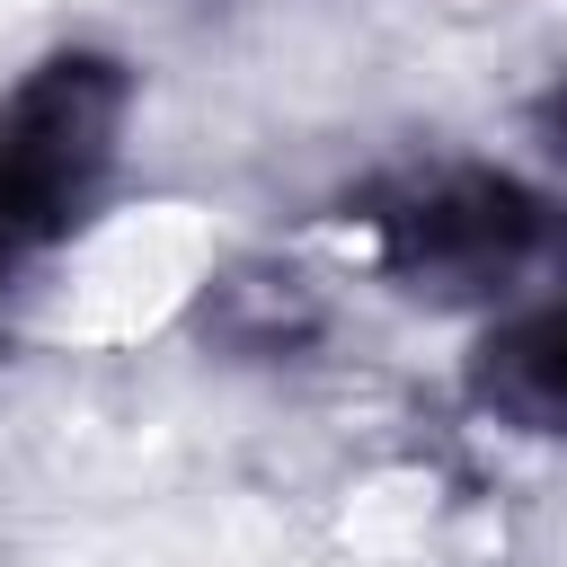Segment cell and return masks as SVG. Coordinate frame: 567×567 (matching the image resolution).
Masks as SVG:
<instances>
[{"label": "cell", "instance_id": "1", "mask_svg": "<svg viewBox=\"0 0 567 567\" xmlns=\"http://www.w3.org/2000/svg\"><path fill=\"white\" fill-rule=\"evenodd\" d=\"M133 115V71L106 53H53L0 97V266L71 239L97 204Z\"/></svg>", "mask_w": 567, "mask_h": 567}, {"label": "cell", "instance_id": "2", "mask_svg": "<svg viewBox=\"0 0 567 567\" xmlns=\"http://www.w3.org/2000/svg\"><path fill=\"white\" fill-rule=\"evenodd\" d=\"M372 230L416 292H514L549 248V204L496 168H434L399 186Z\"/></svg>", "mask_w": 567, "mask_h": 567}, {"label": "cell", "instance_id": "3", "mask_svg": "<svg viewBox=\"0 0 567 567\" xmlns=\"http://www.w3.org/2000/svg\"><path fill=\"white\" fill-rule=\"evenodd\" d=\"M470 390L487 416H505L514 434H558L567 443V292L549 301H514L470 363Z\"/></svg>", "mask_w": 567, "mask_h": 567}, {"label": "cell", "instance_id": "4", "mask_svg": "<svg viewBox=\"0 0 567 567\" xmlns=\"http://www.w3.org/2000/svg\"><path fill=\"white\" fill-rule=\"evenodd\" d=\"M540 124H549V151H558V159H567V89H558V97H549V115H540Z\"/></svg>", "mask_w": 567, "mask_h": 567}]
</instances>
